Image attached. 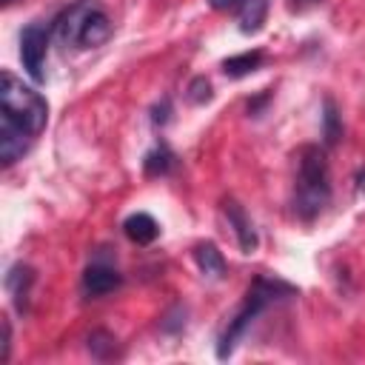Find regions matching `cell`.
<instances>
[{"mask_svg": "<svg viewBox=\"0 0 365 365\" xmlns=\"http://www.w3.org/2000/svg\"><path fill=\"white\" fill-rule=\"evenodd\" d=\"M9 354H11V325L9 319H3V362H9Z\"/></svg>", "mask_w": 365, "mask_h": 365, "instance_id": "d6986e66", "label": "cell"}, {"mask_svg": "<svg viewBox=\"0 0 365 365\" xmlns=\"http://www.w3.org/2000/svg\"><path fill=\"white\" fill-rule=\"evenodd\" d=\"M217 11H231V9H240L242 6V0H208Z\"/></svg>", "mask_w": 365, "mask_h": 365, "instance_id": "44dd1931", "label": "cell"}, {"mask_svg": "<svg viewBox=\"0 0 365 365\" xmlns=\"http://www.w3.org/2000/svg\"><path fill=\"white\" fill-rule=\"evenodd\" d=\"M88 351H91V356H97V359L114 356V354H117V339H114V334H108V331H103V328L91 331V334H88Z\"/></svg>", "mask_w": 365, "mask_h": 365, "instance_id": "9a60e30c", "label": "cell"}, {"mask_svg": "<svg viewBox=\"0 0 365 365\" xmlns=\"http://www.w3.org/2000/svg\"><path fill=\"white\" fill-rule=\"evenodd\" d=\"M222 211H225V217H228V222H231V228H234V234H237L240 248H242L245 254L257 251L259 237H257L254 222H251V217L245 214V208H242L237 200H225V202H222Z\"/></svg>", "mask_w": 365, "mask_h": 365, "instance_id": "ba28073f", "label": "cell"}, {"mask_svg": "<svg viewBox=\"0 0 365 365\" xmlns=\"http://www.w3.org/2000/svg\"><path fill=\"white\" fill-rule=\"evenodd\" d=\"M46 54H48V29L43 23H29L20 31V60L34 83L46 80Z\"/></svg>", "mask_w": 365, "mask_h": 365, "instance_id": "5b68a950", "label": "cell"}, {"mask_svg": "<svg viewBox=\"0 0 365 365\" xmlns=\"http://www.w3.org/2000/svg\"><path fill=\"white\" fill-rule=\"evenodd\" d=\"M331 202V171L328 157L319 145H302L297 154V188L294 211L302 222L317 220Z\"/></svg>", "mask_w": 365, "mask_h": 365, "instance_id": "6da1fadb", "label": "cell"}, {"mask_svg": "<svg viewBox=\"0 0 365 365\" xmlns=\"http://www.w3.org/2000/svg\"><path fill=\"white\" fill-rule=\"evenodd\" d=\"M262 63H265V54H262V51H242V54H234V57L222 60V71H225L228 77L240 80V77L254 74Z\"/></svg>", "mask_w": 365, "mask_h": 365, "instance_id": "7c38bea8", "label": "cell"}, {"mask_svg": "<svg viewBox=\"0 0 365 365\" xmlns=\"http://www.w3.org/2000/svg\"><path fill=\"white\" fill-rule=\"evenodd\" d=\"M31 282H34V271L29 265H14L9 271V277H6V288L11 291V297H14V302H17L20 311H26V299H29Z\"/></svg>", "mask_w": 365, "mask_h": 365, "instance_id": "4fadbf2b", "label": "cell"}, {"mask_svg": "<svg viewBox=\"0 0 365 365\" xmlns=\"http://www.w3.org/2000/svg\"><path fill=\"white\" fill-rule=\"evenodd\" d=\"M123 285V274L106 262H91L86 271H83V279H80V288L88 299H97V297H106L111 291H117Z\"/></svg>", "mask_w": 365, "mask_h": 365, "instance_id": "8992f818", "label": "cell"}, {"mask_svg": "<svg viewBox=\"0 0 365 365\" xmlns=\"http://www.w3.org/2000/svg\"><path fill=\"white\" fill-rule=\"evenodd\" d=\"M168 114H171V103H168V97H163V103L151 108V123L154 125H165L168 123Z\"/></svg>", "mask_w": 365, "mask_h": 365, "instance_id": "ac0fdd59", "label": "cell"}, {"mask_svg": "<svg viewBox=\"0 0 365 365\" xmlns=\"http://www.w3.org/2000/svg\"><path fill=\"white\" fill-rule=\"evenodd\" d=\"M317 3H322V0H288V6H291L294 11H302V9H311V6H317Z\"/></svg>", "mask_w": 365, "mask_h": 365, "instance_id": "7402d4cb", "label": "cell"}, {"mask_svg": "<svg viewBox=\"0 0 365 365\" xmlns=\"http://www.w3.org/2000/svg\"><path fill=\"white\" fill-rule=\"evenodd\" d=\"M34 137L26 134L23 128L11 125V123H0V160L3 165H14L17 160H23V154H29Z\"/></svg>", "mask_w": 365, "mask_h": 365, "instance_id": "52a82bcc", "label": "cell"}, {"mask_svg": "<svg viewBox=\"0 0 365 365\" xmlns=\"http://www.w3.org/2000/svg\"><path fill=\"white\" fill-rule=\"evenodd\" d=\"M194 262L197 268L211 277V279H222L225 277V259H222V251L211 242V240H202L194 245Z\"/></svg>", "mask_w": 365, "mask_h": 365, "instance_id": "30bf717a", "label": "cell"}, {"mask_svg": "<svg viewBox=\"0 0 365 365\" xmlns=\"http://www.w3.org/2000/svg\"><path fill=\"white\" fill-rule=\"evenodd\" d=\"M185 97H188V103H194V106H202V103H208V100L214 97V91H211V83H208L205 77H194V80L188 83V91H185Z\"/></svg>", "mask_w": 365, "mask_h": 365, "instance_id": "e0dca14e", "label": "cell"}, {"mask_svg": "<svg viewBox=\"0 0 365 365\" xmlns=\"http://www.w3.org/2000/svg\"><path fill=\"white\" fill-rule=\"evenodd\" d=\"M114 23L94 0H77L54 17V37L66 48H97L108 43Z\"/></svg>", "mask_w": 365, "mask_h": 365, "instance_id": "7a4b0ae2", "label": "cell"}, {"mask_svg": "<svg viewBox=\"0 0 365 365\" xmlns=\"http://www.w3.org/2000/svg\"><path fill=\"white\" fill-rule=\"evenodd\" d=\"M322 134H325V143L334 145L339 137H342V123H339V114H336V106L334 100H325V114H322Z\"/></svg>", "mask_w": 365, "mask_h": 365, "instance_id": "2e32d148", "label": "cell"}, {"mask_svg": "<svg viewBox=\"0 0 365 365\" xmlns=\"http://www.w3.org/2000/svg\"><path fill=\"white\" fill-rule=\"evenodd\" d=\"M294 294H297L294 285H288V282H282V279L257 277V279L248 285L242 305H240L237 314L228 319V325H225V331H222V336H220V342H217V356H220V359H228V356L234 354L240 336L248 331V325H251L268 305H274L277 299L294 297Z\"/></svg>", "mask_w": 365, "mask_h": 365, "instance_id": "3957f363", "label": "cell"}, {"mask_svg": "<svg viewBox=\"0 0 365 365\" xmlns=\"http://www.w3.org/2000/svg\"><path fill=\"white\" fill-rule=\"evenodd\" d=\"M265 17H268V0H242V6H240V31L242 34L259 31Z\"/></svg>", "mask_w": 365, "mask_h": 365, "instance_id": "5bb4252c", "label": "cell"}, {"mask_svg": "<svg viewBox=\"0 0 365 365\" xmlns=\"http://www.w3.org/2000/svg\"><path fill=\"white\" fill-rule=\"evenodd\" d=\"M174 165H177V154H174L165 143H157V145L145 154V160H143V168H145L148 177H165V174L174 171Z\"/></svg>", "mask_w": 365, "mask_h": 365, "instance_id": "8fae6325", "label": "cell"}, {"mask_svg": "<svg viewBox=\"0 0 365 365\" xmlns=\"http://www.w3.org/2000/svg\"><path fill=\"white\" fill-rule=\"evenodd\" d=\"M268 100H271V94H268V91H265V94H259L257 100H251V103H248V114H251V117H259V108H262Z\"/></svg>", "mask_w": 365, "mask_h": 365, "instance_id": "ffe728a7", "label": "cell"}, {"mask_svg": "<svg viewBox=\"0 0 365 365\" xmlns=\"http://www.w3.org/2000/svg\"><path fill=\"white\" fill-rule=\"evenodd\" d=\"M123 231H125V237H128L131 242H137V245H151V242L157 240V234H160V225H157V220H154L151 214L137 211V214L125 217Z\"/></svg>", "mask_w": 365, "mask_h": 365, "instance_id": "9c48e42d", "label": "cell"}, {"mask_svg": "<svg viewBox=\"0 0 365 365\" xmlns=\"http://www.w3.org/2000/svg\"><path fill=\"white\" fill-rule=\"evenodd\" d=\"M0 123H11L37 137L48 123V103L11 71L0 74Z\"/></svg>", "mask_w": 365, "mask_h": 365, "instance_id": "277c9868", "label": "cell"}]
</instances>
